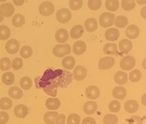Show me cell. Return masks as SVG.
Returning <instances> with one entry per match:
<instances>
[{
  "mask_svg": "<svg viewBox=\"0 0 146 124\" xmlns=\"http://www.w3.org/2000/svg\"><path fill=\"white\" fill-rule=\"evenodd\" d=\"M71 73L61 69H47L42 77L35 80L37 88L43 89V91L52 97L57 95V87L64 88L69 86L72 81Z\"/></svg>",
  "mask_w": 146,
  "mask_h": 124,
  "instance_id": "obj_1",
  "label": "cell"
},
{
  "mask_svg": "<svg viewBox=\"0 0 146 124\" xmlns=\"http://www.w3.org/2000/svg\"><path fill=\"white\" fill-rule=\"evenodd\" d=\"M71 52V47L69 44L56 45L52 49V53L56 57H62L69 55Z\"/></svg>",
  "mask_w": 146,
  "mask_h": 124,
  "instance_id": "obj_2",
  "label": "cell"
},
{
  "mask_svg": "<svg viewBox=\"0 0 146 124\" xmlns=\"http://www.w3.org/2000/svg\"><path fill=\"white\" fill-rule=\"evenodd\" d=\"M38 11L43 16H50L55 11V7L52 2L46 1L40 4Z\"/></svg>",
  "mask_w": 146,
  "mask_h": 124,
  "instance_id": "obj_3",
  "label": "cell"
},
{
  "mask_svg": "<svg viewBox=\"0 0 146 124\" xmlns=\"http://www.w3.org/2000/svg\"><path fill=\"white\" fill-rule=\"evenodd\" d=\"M115 15L113 13H102L99 18V23L102 27H109L113 24V21H114Z\"/></svg>",
  "mask_w": 146,
  "mask_h": 124,
  "instance_id": "obj_4",
  "label": "cell"
},
{
  "mask_svg": "<svg viewBox=\"0 0 146 124\" xmlns=\"http://www.w3.org/2000/svg\"><path fill=\"white\" fill-rule=\"evenodd\" d=\"M71 16H72L71 12L66 8L60 9L56 13V18H57V20L62 24H65V23H67L68 22H69Z\"/></svg>",
  "mask_w": 146,
  "mask_h": 124,
  "instance_id": "obj_5",
  "label": "cell"
},
{
  "mask_svg": "<svg viewBox=\"0 0 146 124\" xmlns=\"http://www.w3.org/2000/svg\"><path fill=\"white\" fill-rule=\"evenodd\" d=\"M120 67L125 71H130L136 65V60L131 56H127L120 61Z\"/></svg>",
  "mask_w": 146,
  "mask_h": 124,
  "instance_id": "obj_6",
  "label": "cell"
},
{
  "mask_svg": "<svg viewBox=\"0 0 146 124\" xmlns=\"http://www.w3.org/2000/svg\"><path fill=\"white\" fill-rule=\"evenodd\" d=\"M6 50L10 55H15L20 49V43L16 39H11L6 44Z\"/></svg>",
  "mask_w": 146,
  "mask_h": 124,
  "instance_id": "obj_7",
  "label": "cell"
},
{
  "mask_svg": "<svg viewBox=\"0 0 146 124\" xmlns=\"http://www.w3.org/2000/svg\"><path fill=\"white\" fill-rule=\"evenodd\" d=\"M115 59L111 57H106L99 61V69L102 70L110 69L114 66Z\"/></svg>",
  "mask_w": 146,
  "mask_h": 124,
  "instance_id": "obj_8",
  "label": "cell"
},
{
  "mask_svg": "<svg viewBox=\"0 0 146 124\" xmlns=\"http://www.w3.org/2000/svg\"><path fill=\"white\" fill-rule=\"evenodd\" d=\"M0 11L6 18H10L15 12V8L11 3H5L0 6Z\"/></svg>",
  "mask_w": 146,
  "mask_h": 124,
  "instance_id": "obj_9",
  "label": "cell"
},
{
  "mask_svg": "<svg viewBox=\"0 0 146 124\" xmlns=\"http://www.w3.org/2000/svg\"><path fill=\"white\" fill-rule=\"evenodd\" d=\"M87 74H88V71L83 66H78L74 71V78L77 81H81L85 79Z\"/></svg>",
  "mask_w": 146,
  "mask_h": 124,
  "instance_id": "obj_10",
  "label": "cell"
},
{
  "mask_svg": "<svg viewBox=\"0 0 146 124\" xmlns=\"http://www.w3.org/2000/svg\"><path fill=\"white\" fill-rule=\"evenodd\" d=\"M87 97L91 100H95L100 96V90L96 86H90L85 90Z\"/></svg>",
  "mask_w": 146,
  "mask_h": 124,
  "instance_id": "obj_11",
  "label": "cell"
},
{
  "mask_svg": "<svg viewBox=\"0 0 146 124\" xmlns=\"http://www.w3.org/2000/svg\"><path fill=\"white\" fill-rule=\"evenodd\" d=\"M14 114L15 117L20 119L25 118L28 114V108L23 104L16 105L14 108Z\"/></svg>",
  "mask_w": 146,
  "mask_h": 124,
  "instance_id": "obj_12",
  "label": "cell"
},
{
  "mask_svg": "<svg viewBox=\"0 0 146 124\" xmlns=\"http://www.w3.org/2000/svg\"><path fill=\"white\" fill-rule=\"evenodd\" d=\"M119 36V32L117 29L111 28L108 29L105 32V38L107 41H115L118 39Z\"/></svg>",
  "mask_w": 146,
  "mask_h": 124,
  "instance_id": "obj_13",
  "label": "cell"
},
{
  "mask_svg": "<svg viewBox=\"0 0 146 124\" xmlns=\"http://www.w3.org/2000/svg\"><path fill=\"white\" fill-rule=\"evenodd\" d=\"M139 28L135 24H131L126 29V36L130 39H134L139 36Z\"/></svg>",
  "mask_w": 146,
  "mask_h": 124,
  "instance_id": "obj_14",
  "label": "cell"
},
{
  "mask_svg": "<svg viewBox=\"0 0 146 124\" xmlns=\"http://www.w3.org/2000/svg\"><path fill=\"white\" fill-rule=\"evenodd\" d=\"M139 105L137 101L134 100H129L127 101L125 104V109L127 112L129 114L136 112L139 110Z\"/></svg>",
  "mask_w": 146,
  "mask_h": 124,
  "instance_id": "obj_15",
  "label": "cell"
},
{
  "mask_svg": "<svg viewBox=\"0 0 146 124\" xmlns=\"http://www.w3.org/2000/svg\"><path fill=\"white\" fill-rule=\"evenodd\" d=\"M87 46L86 43L83 41H78L76 42L73 46V51L74 54L77 55H83L84 52L86 51Z\"/></svg>",
  "mask_w": 146,
  "mask_h": 124,
  "instance_id": "obj_16",
  "label": "cell"
},
{
  "mask_svg": "<svg viewBox=\"0 0 146 124\" xmlns=\"http://www.w3.org/2000/svg\"><path fill=\"white\" fill-rule=\"evenodd\" d=\"M69 38V33L65 29H60L56 32L55 39L58 43H65Z\"/></svg>",
  "mask_w": 146,
  "mask_h": 124,
  "instance_id": "obj_17",
  "label": "cell"
},
{
  "mask_svg": "<svg viewBox=\"0 0 146 124\" xmlns=\"http://www.w3.org/2000/svg\"><path fill=\"white\" fill-rule=\"evenodd\" d=\"M113 97L115 98L118 100H123L127 96V90L125 87L121 86H118L115 87L112 92Z\"/></svg>",
  "mask_w": 146,
  "mask_h": 124,
  "instance_id": "obj_18",
  "label": "cell"
},
{
  "mask_svg": "<svg viewBox=\"0 0 146 124\" xmlns=\"http://www.w3.org/2000/svg\"><path fill=\"white\" fill-rule=\"evenodd\" d=\"M61 105L60 99L54 98H50L46 100V106L50 110H56L59 109Z\"/></svg>",
  "mask_w": 146,
  "mask_h": 124,
  "instance_id": "obj_19",
  "label": "cell"
},
{
  "mask_svg": "<svg viewBox=\"0 0 146 124\" xmlns=\"http://www.w3.org/2000/svg\"><path fill=\"white\" fill-rule=\"evenodd\" d=\"M97 109V104L94 101H88L83 106V111L86 114L91 115Z\"/></svg>",
  "mask_w": 146,
  "mask_h": 124,
  "instance_id": "obj_20",
  "label": "cell"
},
{
  "mask_svg": "<svg viewBox=\"0 0 146 124\" xmlns=\"http://www.w3.org/2000/svg\"><path fill=\"white\" fill-rule=\"evenodd\" d=\"M83 32L84 29L83 26L80 25V24H77L71 29L70 35H71V38H74V39H78L83 36Z\"/></svg>",
  "mask_w": 146,
  "mask_h": 124,
  "instance_id": "obj_21",
  "label": "cell"
},
{
  "mask_svg": "<svg viewBox=\"0 0 146 124\" xmlns=\"http://www.w3.org/2000/svg\"><path fill=\"white\" fill-rule=\"evenodd\" d=\"M133 45L131 41L128 39H122L119 43V48L123 53H128L131 50Z\"/></svg>",
  "mask_w": 146,
  "mask_h": 124,
  "instance_id": "obj_22",
  "label": "cell"
},
{
  "mask_svg": "<svg viewBox=\"0 0 146 124\" xmlns=\"http://www.w3.org/2000/svg\"><path fill=\"white\" fill-rule=\"evenodd\" d=\"M85 27L88 32H93L96 31L98 27V23L95 18H88L85 22Z\"/></svg>",
  "mask_w": 146,
  "mask_h": 124,
  "instance_id": "obj_23",
  "label": "cell"
},
{
  "mask_svg": "<svg viewBox=\"0 0 146 124\" xmlns=\"http://www.w3.org/2000/svg\"><path fill=\"white\" fill-rule=\"evenodd\" d=\"M115 82L117 84H125L127 83V80H128V75L125 72L122 71H118L115 75Z\"/></svg>",
  "mask_w": 146,
  "mask_h": 124,
  "instance_id": "obj_24",
  "label": "cell"
},
{
  "mask_svg": "<svg viewBox=\"0 0 146 124\" xmlns=\"http://www.w3.org/2000/svg\"><path fill=\"white\" fill-rule=\"evenodd\" d=\"M58 116L57 111H48L43 116L45 123L47 124H55V121Z\"/></svg>",
  "mask_w": 146,
  "mask_h": 124,
  "instance_id": "obj_25",
  "label": "cell"
},
{
  "mask_svg": "<svg viewBox=\"0 0 146 124\" xmlns=\"http://www.w3.org/2000/svg\"><path fill=\"white\" fill-rule=\"evenodd\" d=\"M9 95L12 98L15 99V100H18V99H21L23 97V91L21 89L17 87V86H13V87H11L9 89Z\"/></svg>",
  "mask_w": 146,
  "mask_h": 124,
  "instance_id": "obj_26",
  "label": "cell"
},
{
  "mask_svg": "<svg viewBox=\"0 0 146 124\" xmlns=\"http://www.w3.org/2000/svg\"><path fill=\"white\" fill-rule=\"evenodd\" d=\"M62 64L64 69L68 70L72 69L76 64L75 59L72 56H68V57H64L62 61Z\"/></svg>",
  "mask_w": 146,
  "mask_h": 124,
  "instance_id": "obj_27",
  "label": "cell"
},
{
  "mask_svg": "<svg viewBox=\"0 0 146 124\" xmlns=\"http://www.w3.org/2000/svg\"><path fill=\"white\" fill-rule=\"evenodd\" d=\"M117 45L115 43H106L104 47V52L106 55H114L117 53Z\"/></svg>",
  "mask_w": 146,
  "mask_h": 124,
  "instance_id": "obj_28",
  "label": "cell"
},
{
  "mask_svg": "<svg viewBox=\"0 0 146 124\" xmlns=\"http://www.w3.org/2000/svg\"><path fill=\"white\" fill-rule=\"evenodd\" d=\"M1 80L4 84L9 86V85L13 84L15 81V75L13 73L7 72L3 74L2 77H1Z\"/></svg>",
  "mask_w": 146,
  "mask_h": 124,
  "instance_id": "obj_29",
  "label": "cell"
},
{
  "mask_svg": "<svg viewBox=\"0 0 146 124\" xmlns=\"http://www.w3.org/2000/svg\"><path fill=\"white\" fill-rule=\"evenodd\" d=\"M25 23V18L21 14H15L12 18V24L15 27H21Z\"/></svg>",
  "mask_w": 146,
  "mask_h": 124,
  "instance_id": "obj_30",
  "label": "cell"
},
{
  "mask_svg": "<svg viewBox=\"0 0 146 124\" xmlns=\"http://www.w3.org/2000/svg\"><path fill=\"white\" fill-rule=\"evenodd\" d=\"M119 7V4L118 0H106V8L110 11H117Z\"/></svg>",
  "mask_w": 146,
  "mask_h": 124,
  "instance_id": "obj_31",
  "label": "cell"
},
{
  "mask_svg": "<svg viewBox=\"0 0 146 124\" xmlns=\"http://www.w3.org/2000/svg\"><path fill=\"white\" fill-rule=\"evenodd\" d=\"M11 29L7 26L1 25L0 26V40L5 41L10 37Z\"/></svg>",
  "mask_w": 146,
  "mask_h": 124,
  "instance_id": "obj_32",
  "label": "cell"
},
{
  "mask_svg": "<svg viewBox=\"0 0 146 124\" xmlns=\"http://www.w3.org/2000/svg\"><path fill=\"white\" fill-rule=\"evenodd\" d=\"M129 20L128 18L124 15H119L116 18L115 21V24L118 28H124L128 24Z\"/></svg>",
  "mask_w": 146,
  "mask_h": 124,
  "instance_id": "obj_33",
  "label": "cell"
},
{
  "mask_svg": "<svg viewBox=\"0 0 146 124\" xmlns=\"http://www.w3.org/2000/svg\"><path fill=\"white\" fill-rule=\"evenodd\" d=\"M13 105V102L10 98L7 97H4L0 99V108L4 110H8L11 109Z\"/></svg>",
  "mask_w": 146,
  "mask_h": 124,
  "instance_id": "obj_34",
  "label": "cell"
},
{
  "mask_svg": "<svg viewBox=\"0 0 146 124\" xmlns=\"http://www.w3.org/2000/svg\"><path fill=\"white\" fill-rule=\"evenodd\" d=\"M20 84L22 89L24 90H29L32 86V80L30 77L25 76L23 77L21 80L20 82Z\"/></svg>",
  "mask_w": 146,
  "mask_h": 124,
  "instance_id": "obj_35",
  "label": "cell"
},
{
  "mask_svg": "<svg viewBox=\"0 0 146 124\" xmlns=\"http://www.w3.org/2000/svg\"><path fill=\"white\" fill-rule=\"evenodd\" d=\"M11 61L8 57H3L0 59V70L2 71H7L11 69Z\"/></svg>",
  "mask_w": 146,
  "mask_h": 124,
  "instance_id": "obj_36",
  "label": "cell"
},
{
  "mask_svg": "<svg viewBox=\"0 0 146 124\" xmlns=\"http://www.w3.org/2000/svg\"><path fill=\"white\" fill-rule=\"evenodd\" d=\"M33 51L32 47L28 46H25L22 47L20 51V55L23 59H28L32 57Z\"/></svg>",
  "mask_w": 146,
  "mask_h": 124,
  "instance_id": "obj_37",
  "label": "cell"
},
{
  "mask_svg": "<svg viewBox=\"0 0 146 124\" xmlns=\"http://www.w3.org/2000/svg\"><path fill=\"white\" fill-rule=\"evenodd\" d=\"M117 122H118V118L114 114H108L104 117V124H117Z\"/></svg>",
  "mask_w": 146,
  "mask_h": 124,
  "instance_id": "obj_38",
  "label": "cell"
},
{
  "mask_svg": "<svg viewBox=\"0 0 146 124\" xmlns=\"http://www.w3.org/2000/svg\"><path fill=\"white\" fill-rule=\"evenodd\" d=\"M136 7L134 0H122V7L125 11H131Z\"/></svg>",
  "mask_w": 146,
  "mask_h": 124,
  "instance_id": "obj_39",
  "label": "cell"
},
{
  "mask_svg": "<svg viewBox=\"0 0 146 124\" xmlns=\"http://www.w3.org/2000/svg\"><path fill=\"white\" fill-rule=\"evenodd\" d=\"M129 77L130 81H131L132 82H137L141 79L142 75H141V73L139 70L136 69L130 73Z\"/></svg>",
  "mask_w": 146,
  "mask_h": 124,
  "instance_id": "obj_40",
  "label": "cell"
},
{
  "mask_svg": "<svg viewBox=\"0 0 146 124\" xmlns=\"http://www.w3.org/2000/svg\"><path fill=\"white\" fill-rule=\"evenodd\" d=\"M102 0H89L88 3V7L92 11L99 10L102 7Z\"/></svg>",
  "mask_w": 146,
  "mask_h": 124,
  "instance_id": "obj_41",
  "label": "cell"
},
{
  "mask_svg": "<svg viewBox=\"0 0 146 124\" xmlns=\"http://www.w3.org/2000/svg\"><path fill=\"white\" fill-rule=\"evenodd\" d=\"M69 7L73 11H78L83 7V0H70Z\"/></svg>",
  "mask_w": 146,
  "mask_h": 124,
  "instance_id": "obj_42",
  "label": "cell"
},
{
  "mask_svg": "<svg viewBox=\"0 0 146 124\" xmlns=\"http://www.w3.org/2000/svg\"><path fill=\"white\" fill-rule=\"evenodd\" d=\"M80 117L77 114H71L67 118V124H80Z\"/></svg>",
  "mask_w": 146,
  "mask_h": 124,
  "instance_id": "obj_43",
  "label": "cell"
},
{
  "mask_svg": "<svg viewBox=\"0 0 146 124\" xmlns=\"http://www.w3.org/2000/svg\"><path fill=\"white\" fill-rule=\"evenodd\" d=\"M108 108H109L110 111L111 112H118L121 108V105L119 103V101L117 100H113L109 103L108 105Z\"/></svg>",
  "mask_w": 146,
  "mask_h": 124,
  "instance_id": "obj_44",
  "label": "cell"
},
{
  "mask_svg": "<svg viewBox=\"0 0 146 124\" xmlns=\"http://www.w3.org/2000/svg\"><path fill=\"white\" fill-rule=\"evenodd\" d=\"M12 68L15 70V71H18L23 68V61L21 58H15L14 59L13 61L11 63Z\"/></svg>",
  "mask_w": 146,
  "mask_h": 124,
  "instance_id": "obj_45",
  "label": "cell"
},
{
  "mask_svg": "<svg viewBox=\"0 0 146 124\" xmlns=\"http://www.w3.org/2000/svg\"><path fill=\"white\" fill-rule=\"evenodd\" d=\"M129 124H143V120L139 116H133L128 120Z\"/></svg>",
  "mask_w": 146,
  "mask_h": 124,
  "instance_id": "obj_46",
  "label": "cell"
},
{
  "mask_svg": "<svg viewBox=\"0 0 146 124\" xmlns=\"http://www.w3.org/2000/svg\"><path fill=\"white\" fill-rule=\"evenodd\" d=\"M9 116L7 112L0 111V124H6L9 121Z\"/></svg>",
  "mask_w": 146,
  "mask_h": 124,
  "instance_id": "obj_47",
  "label": "cell"
},
{
  "mask_svg": "<svg viewBox=\"0 0 146 124\" xmlns=\"http://www.w3.org/2000/svg\"><path fill=\"white\" fill-rule=\"evenodd\" d=\"M66 121V116L64 114H61L57 116L55 121V124H65Z\"/></svg>",
  "mask_w": 146,
  "mask_h": 124,
  "instance_id": "obj_48",
  "label": "cell"
},
{
  "mask_svg": "<svg viewBox=\"0 0 146 124\" xmlns=\"http://www.w3.org/2000/svg\"><path fill=\"white\" fill-rule=\"evenodd\" d=\"M82 124H96V121L93 118L86 117L83 119Z\"/></svg>",
  "mask_w": 146,
  "mask_h": 124,
  "instance_id": "obj_49",
  "label": "cell"
},
{
  "mask_svg": "<svg viewBox=\"0 0 146 124\" xmlns=\"http://www.w3.org/2000/svg\"><path fill=\"white\" fill-rule=\"evenodd\" d=\"M25 1V0H13V2L15 6L20 7V6H22L24 4Z\"/></svg>",
  "mask_w": 146,
  "mask_h": 124,
  "instance_id": "obj_50",
  "label": "cell"
},
{
  "mask_svg": "<svg viewBox=\"0 0 146 124\" xmlns=\"http://www.w3.org/2000/svg\"><path fill=\"white\" fill-rule=\"evenodd\" d=\"M145 7H143L142 9V10H141V15H142L143 18H144V19H145L146 16H145Z\"/></svg>",
  "mask_w": 146,
  "mask_h": 124,
  "instance_id": "obj_51",
  "label": "cell"
},
{
  "mask_svg": "<svg viewBox=\"0 0 146 124\" xmlns=\"http://www.w3.org/2000/svg\"><path fill=\"white\" fill-rule=\"evenodd\" d=\"M136 1H137L138 4H140V5H144L146 3L145 0H136Z\"/></svg>",
  "mask_w": 146,
  "mask_h": 124,
  "instance_id": "obj_52",
  "label": "cell"
},
{
  "mask_svg": "<svg viewBox=\"0 0 146 124\" xmlns=\"http://www.w3.org/2000/svg\"><path fill=\"white\" fill-rule=\"evenodd\" d=\"M4 15H3V14L1 13V12L0 11V22H1L3 20H4Z\"/></svg>",
  "mask_w": 146,
  "mask_h": 124,
  "instance_id": "obj_53",
  "label": "cell"
},
{
  "mask_svg": "<svg viewBox=\"0 0 146 124\" xmlns=\"http://www.w3.org/2000/svg\"><path fill=\"white\" fill-rule=\"evenodd\" d=\"M145 95H143V101H142V103H143V104L144 105H145Z\"/></svg>",
  "mask_w": 146,
  "mask_h": 124,
  "instance_id": "obj_54",
  "label": "cell"
},
{
  "mask_svg": "<svg viewBox=\"0 0 146 124\" xmlns=\"http://www.w3.org/2000/svg\"><path fill=\"white\" fill-rule=\"evenodd\" d=\"M7 0H0V2H4V1H6Z\"/></svg>",
  "mask_w": 146,
  "mask_h": 124,
  "instance_id": "obj_55",
  "label": "cell"
}]
</instances>
